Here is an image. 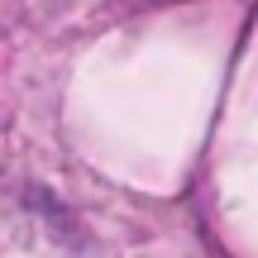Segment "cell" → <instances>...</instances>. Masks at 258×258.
Returning a JSON list of instances; mask_svg holds the SVG:
<instances>
[]
</instances>
